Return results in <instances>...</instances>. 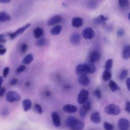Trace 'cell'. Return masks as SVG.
<instances>
[{"label":"cell","mask_w":130,"mask_h":130,"mask_svg":"<svg viewBox=\"0 0 130 130\" xmlns=\"http://www.w3.org/2000/svg\"><path fill=\"white\" fill-rule=\"evenodd\" d=\"M21 100V95L16 91L11 90L9 91L6 95V100L9 103H13L15 102H18Z\"/></svg>","instance_id":"1"},{"label":"cell","mask_w":130,"mask_h":130,"mask_svg":"<svg viewBox=\"0 0 130 130\" xmlns=\"http://www.w3.org/2000/svg\"><path fill=\"white\" fill-rule=\"evenodd\" d=\"M105 111L107 114L117 115L120 113V109L118 106L113 104H111L105 107Z\"/></svg>","instance_id":"2"},{"label":"cell","mask_w":130,"mask_h":130,"mask_svg":"<svg viewBox=\"0 0 130 130\" xmlns=\"http://www.w3.org/2000/svg\"><path fill=\"white\" fill-rule=\"evenodd\" d=\"M89 95V91L86 89H82L79 93L78 94L77 97V102L79 104L83 105L84 104L88 98Z\"/></svg>","instance_id":"3"},{"label":"cell","mask_w":130,"mask_h":130,"mask_svg":"<svg viewBox=\"0 0 130 130\" xmlns=\"http://www.w3.org/2000/svg\"><path fill=\"white\" fill-rule=\"evenodd\" d=\"M30 25H31L30 23H27L24 26L18 28L17 30L15 31L14 32L11 33L10 34V37L11 39L14 40L16 38H17L18 36L22 34L24 32V31H25V30H26L28 28H29L30 26Z\"/></svg>","instance_id":"4"},{"label":"cell","mask_w":130,"mask_h":130,"mask_svg":"<svg viewBox=\"0 0 130 130\" xmlns=\"http://www.w3.org/2000/svg\"><path fill=\"white\" fill-rule=\"evenodd\" d=\"M95 35L94 30L90 27H87L84 28L82 32V35L83 38L86 40L92 39Z\"/></svg>","instance_id":"5"},{"label":"cell","mask_w":130,"mask_h":130,"mask_svg":"<svg viewBox=\"0 0 130 130\" xmlns=\"http://www.w3.org/2000/svg\"><path fill=\"white\" fill-rule=\"evenodd\" d=\"M130 123L126 118H120L118 121V126L119 130H128L129 128Z\"/></svg>","instance_id":"6"},{"label":"cell","mask_w":130,"mask_h":130,"mask_svg":"<svg viewBox=\"0 0 130 130\" xmlns=\"http://www.w3.org/2000/svg\"><path fill=\"white\" fill-rule=\"evenodd\" d=\"M76 73L79 76L88 74L87 63L78 64L76 68Z\"/></svg>","instance_id":"7"},{"label":"cell","mask_w":130,"mask_h":130,"mask_svg":"<svg viewBox=\"0 0 130 130\" xmlns=\"http://www.w3.org/2000/svg\"><path fill=\"white\" fill-rule=\"evenodd\" d=\"M85 126L84 122L81 120L76 119L69 127L71 130H83Z\"/></svg>","instance_id":"8"},{"label":"cell","mask_w":130,"mask_h":130,"mask_svg":"<svg viewBox=\"0 0 130 130\" xmlns=\"http://www.w3.org/2000/svg\"><path fill=\"white\" fill-rule=\"evenodd\" d=\"M62 20V17L59 15H56L50 18L48 22L47 25L48 26H53L56 25L59 22H60Z\"/></svg>","instance_id":"9"},{"label":"cell","mask_w":130,"mask_h":130,"mask_svg":"<svg viewBox=\"0 0 130 130\" xmlns=\"http://www.w3.org/2000/svg\"><path fill=\"white\" fill-rule=\"evenodd\" d=\"M51 118L53 124L55 127H59L60 126V117L57 112H53L51 114Z\"/></svg>","instance_id":"10"},{"label":"cell","mask_w":130,"mask_h":130,"mask_svg":"<svg viewBox=\"0 0 130 130\" xmlns=\"http://www.w3.org/2000/svg\"><path fill=\"white\" fill-rule=\"evenodd\" d=\"M62 110L68 113H74L78 111V108L72 104H66L63 106Z\"/></svg>","instance_id":"11"},{"label":"cell","mask_w":130,"mask_h":130,"mask_svg":"<svg viewBox=\"0 0 130 130\" xmlns=\"http://www.w3.org/2000/svg\"><path fill=\"white\" fill-rule=\"evenodd\" d=\"M71 24L73 27L75 28L80 27L83 24V20L79 17H75L72 18Z\"/></svg>","instance_id":"12"},{"label":"cell","mask_w":130,"mask_h":130,"mask_svg":"<svg viewBox=\"0 0 130 130\" xmlns=\"http://www.w3.org/2000/svg\"><path fill=\"white\" fill-rule=\"evenodd\" d=\"M81 40V36L77 32H74L70 37V41L73 45H78Z\"/></svg>","instance_id":"13"},{"label":"cell","mask_w":130,"mask_h":130,"mask_svg":"<svg viewBox=\"0 0 130 130\" xmlns=\"http://www.w3.org/2000/svg\"><path fill=\"white\" fill-rule=\"evenodd\" d=\"M78 83L82 86H87L90 83V80L86 75H83L79 76L78 79Z\"/></svg>","instance_id":"14"},{"label":"cell","mask_w":130,"mask_h":130,"mask_svg":"<svg viewBox=\"0 0 130 130\" xmlns=\"http://www.w3.org/2000/svg\"><path fill=\"white\" fill-rule=\"evenodd\" d=\"M100 58L101 55L100 52L98 51H93L89 55V61L94 63L99 60Z\"/></svg>","instance_id":"15"},{"label":"cell","mask_w":130,"mask_h":130,"mask_svg":"<svg viewBox=\"0 0 130 130\" xmlns=\"http://www.w3.org/2000/svg\"><path fill=\"white\" fill-rule=\"evenodd\" d=\"M33 34L34 37L37 39H39L42 38L44 35V29L40 27H36L33 31Z\"/></svg>","instance_id":"16"},{"label":"cell","mask_w":130,"mask_h":130,"mask_svg":"<svg viewBox=\"0 0 130 130\" xmlns=\"http://www.w3.org/2000/svg\"><path fill=\"white\" fill-rule=\"evenodd\" d=\"M32 106L31 101L28 99H26L22 101V107L23 110L25 112L29 111Z\"/></svg>","instance_id":"17"},{"label":"cell","mask_w":130,"mask_h":130,"mask_svg":"<svg viewBox=\"0 0 130 130\" xmlns=\"http://www.w3.org/2000/svg\"><path fill=\"white\" fill-rule=\"evenodd\" d=\"M107 20H108L107 17L104 16L103 15H100V16L95 17L93 20V22L94 24L99 25V24H100L101 23L104 24L105 22Z\"/></svg>","instance_id":"18"},{"label":"cell","mask_w":130,"mask_h":130,"mask_svg":"<svg viewBox=\"0 0 130 130\" xmlns=\"http://www.w3.org/2000/svg\"><path fill=\"white\" fill-rule=\"evenodd\" d=\"M34 60V56L31 53H28L22 59V62L24 64H29Z\"/></svg>","instance_id":"19"},{"label":"cell","mask_w":130,"mask_h":130,"mask_svg":"<svg viewBox=\"0 0 130 130\" xmlns=\"http://www.w3.org/2000/svg\"><path fill=\"white\" fill-rule=\"evenodd\" d=\"M122 57L125 59H127L130 58V45H127L125 46L122 50Z\"/></svg>","instance_id":"20"},{"label":"cell","mask_w":130,"mask_h":130,"mask_svg":"<svg viewBox=\"0 0 130 130\" xmlns=\"http://www.w3.org/2000/svg\"><path fill=\"white\" fill-rule=\"evenodd\" d=\"M91 121L94 123H98L101 121L100 114L98 112H93L90 116Z\"/></svg>","instance_id":"21"},{"label":"cell","mask_w":130,"mask_h":130,"mask_svg":"<svg viewBox=\"0 0 130 130\" xmlns=\"http://www.w3.org/2000/svg\"><path fill=\"white\" fill-rule=\"evenodd\" d=\"M62 26L60 25H56L50 30V34L52 36H57L59 35L61 31Z\"/></svg>","instance_id":"22"},{"label":"cell","mask_w":130,"mask_h":130,"mask_svg":"<svg viewBox=\"0 0 130 130\" xmlns=\"http://www.w3.org/2000/svg\"><path fill=\"white\" fill-rule=\"evenodd\" d=\"M109 86L110 90L112 92H116V91L120 89L119 86L113 80H110L109 82Z\"/></svg>","instance_id":"23"},{"label":"cell","mask_w":130,"mask_h":130,"mask_svg":"<svg viewBox=\"0 0 130 130\" xmlns=\"http://www.w3.org/2000/svg\"><path fill=\"white\" fill-rule=\"evenodd\" d=\"M11 19L10 16L5 12H0V22H6Z\"/></svg>","instance_id":"24"},{"label":"cell","mask_w":130,"mask_h":130,"mask_svg":"<svg viewBox=\"0 0 130 130\" xmlns=\"http://www.w3.org/2000/svg\"><path fill=\"white\" fill-rule=\"evenodd\" d=\"M112 77V74L111 71L105 70L102 74V79L104 81H108L110 80Z\"/></svg>","instance_id":"25"},{"label":"cell","mask_w":130,"mask_h":130,"mask_svg":"<svg viewBox=\"0 0 130 130\" xmlns=\"http://www.w3.org/2000/svg\"><path fill=\"white\" fill-rule=\"evenodd\" d=\"M47 44V39L45 38H42V37L39 39L36 43V46L38 47H43V46H45Z\"/></svg>","instance_id":"26"},{"label":"cell","mask_w":130,"mask_h":130,"mask_svg":"<svg viewBox=\"0 0 130 130\" xmlns=\"http://www.w3.org/2000/svg\"><path fill=\"white\" fill-rule=\"evenodd\" d=\"M87 65L88 68V73L92 74L95 71V67L94 64V63L89 61L87 63Z\"/></svg>","instance_id":"27"},{"label":"cell","mask_w":130,"mask_h":130,"mask_svg":"<svg viewBox=\"0 0 130 130\" xmlns=\"http://www.w3.org/2000/svg\"><path fill=\"white\" fill-rule=\"evenodd\" d=\"M77 119V118H76L75 117H73V116H69L68 118H67L66 120V121H65V123H66V125L69 127Z\"/></svg>","instance_id":"28"},{"label":"cell","mask_w":130,"mask_h":130,"mask_svg":"<svg viewBox=\"0 0 130 130\" xmlns=\"http://www.w3.org/2000/svg\"><path fill=\"white\" fill-rule=\"evenodd\" d=\"M112 66H113V59H108L106 61L105 65V70L111 71Z\"/></svg>","instance_id":"29"},{"label":"cell","mask_w":130,"mask_h":130,"mask_svg":"<svg viewBox=\"0 0 130 130\" xmlns=\"http://www.w3.org/2000/svg\"><path fill=\"white\" fill-rule=\"evenodd\" d=\"M119 6L123 8H126L129 5V0H118Z\"/></svg>","instance_id":"30"},{"label":"cell","mask_w":130,"mask_h":130,"mask_svg":"<svg viewBox=\"0 0 130 130\" xmlns=\"http://www.w3.org/2000/svg\"><path fill=\"white\" fill-rule=\"evenodd\" d=\"M88 111L82 106L79 110V114L82 118H83L87 114Z\"/></svg>","instance_id":"31"},{"label":"cell","mask_w":130,"mask_h":130,"mask_svg":"<svg viewBox=\"0 0 130 130\" xmlns=\"http://www.w3.org/2000/svg\"><path fill=\"white\" fill-rule=\"evenodd\" d=\"M35 111L38 114H42L43 113V110L42 107L39 104H35L34 106Z\"/></svg>","instance_id":"32"},{"label":"cell","mask_w":130,"mask_h":130,"mask_svg":"<svg viewBox=\"0 0 130 130\" xmlns=\"http://www.w3.org/2000/svg\"><path fill=\"white\" fill-rule=\"evenodd\" d=\"M104 128L105 130H113L114 126L108 122H104L103 124Z\"/></svg>","instance_id":"33"},{"label":"cell","mask_w":130,"mask_h":130,"mask_svg":"<svg viewBox=\"0 0 130 130\" xmlns=\"http://www.w3.org/2000/svg\"><path fill=\"white\" fill-rule=\"evenodd\" d=\"M127 74H128V72L127 70H124L122 71L119 75V79L122 80H123L124 79H125V78L127 76Z\"/></svg>","instance_id":"34"},{"label":"cell","mask_w":130,"mask_h":130,"mask_svg":"<svg viewBox=\"0 0 130 130\" xmlns=\"http://www.w3.org/2000/svg\"><path fill=\"white\" fill-rule=\"evenodd\" d=\"M93 94L98 99H101L102 97V94H101V90L99 88H96L94 90Z\"/></svg>","instance_id":"35"},{"label":"cell","mask_w":130,"mask_h":130,"mask_svg":"<svg viewBox=\"0 0 130 130\" xmlns=\"http://www.w3.org/2000/svg\"><path fill=\"white\" fill-rule=\"evenodd\" d=\"M26 68V67L25 65H21L17 68V69L16 70V72L18 74L24 72Z\"/></svg>","instance_id":"36"},{"label":"cell","mask_w":130,"mask_h":130,"mask_svg":"<svg viewBox=\"0 0 130 130\" xmlns=\"http://www.w3.org/2000/svg\"><path fill=\"white\" fill-rule=\"evenodd\" d=\"M28 49V45L26 44H22L20 47V51L22 53H25Z\"/></svg>","instance_id":"37"},{"label":"cell","mask_w":130,"mask_h":130,"mask_svg":"<svg viewBox=\"0 0 130 130\" xmlns=\"http://www.w3.org/2000/svg\"><path fill=\"white\" fill-rule=\"evenodd\" d=\"M125 31L123 28H119L117 31V35L118 37H121L124 35Z\"/></svg>","instance_id":"38"},{"label":"cell","mask_w":130,"mask_h":130,"mask_svg":"<svg viewBox=\"0 0 130 130\" xmlns=\"http://www.w3.org/2000/svg\"><path fill=\"white\" fill-rule=\"evenodd\" d=\"M83 106L88 111L90 110L91 109V104L90 102L89 101H86L84 104H83Z\"/></svg>","instance_id":"39"},{"label":"cell","mask_w":130,"mask_h":130,"mask_svg":"<svg viewBox=\"0 0 130 130\" xmlns=\"http://www.w3.org/2000/svg\"><path fill=\"white\" fill-rule=\"evenodd\" d=\"M9 72V68L8 67H5L3 71V77L6 78L7 77V76H8V74Z\"/></svg>","instance_id":"40"},{"label":"cell","mask_w":130,"mask_h":130,"mask_svg":"<svg viewBox=\"0 0 130 130\" xmlns=\"http://www.w3.org/2000/svg\"><path fill=\"white\" fill-rule=\"evenodd\" d=\"M125 110L127 112L130 113V102L129 101H126L125 107Z\"/></svg>","instance_id":"41"},{"label":"cell","mask_w":130,"mask_h":130,"mask_svg":"<svg viewBox=\"0 0 130 130\" xmlns=\"http://www.w3.org/2000/svg\"><path fill=\"white\" fill-rule=\"evenodd\" d=\"M5 36L4 34H0V43H4L6 42Z\"/></svg>","instance_id":"42"},{"label":"cell","mask_w":130,"mask_h":130,"mask_svg":"<svg viewBox=\"0 0 130 130\" xmlns=\"http://www.w3.org/2000/svg\"><path fill=\"white\" fill-rule=\"evenodd\" d=\"M125 84H126V85L127 89L129 91H130V78H128L126 79Z\"/></svg>","instance_id":"43"},{"label":"cell","mask_w":130,"mask_h":130,"mask_svg":"<svg viewBox=\"0 0 130 130\" xmlns=\"http://www.w3.org/2000/svg\"><path fill=\"white\" fill-rule=\"evenodd\" d=\"M6 91V88L4 87H1L0 88V97L3 96Z\"/></svg>","instance_id":"44"},{"label":"cell","mask_w":130,"mask_h":130,"mask_svg":"<svg viewBox=\"0 0 130 130\" xmlns=\"http://www.w3.org/2000/svg\"><path fill=\"white\" fill-rule=\"evenodd\" d=\"M1 113L3 116H6L8 113V110L6 108H3L1 111Z\"/></svg>","instance_id":"45"},{"label":"cell","mask_w":130,"mask_h":130,"mask_svg":"<svg viewBox=\"0 0 130 130\" xmlns=\"http://www.w3.org/2000/svg\"><path fill=\"white\" fill-rule=\"evenodd\" d=\"M18 82V80L16 78H14L13 79H12L10 82V84L11 85H15Z\"/></svg>","instance_id":"46"},{"label":"cell","mask_w":130,"mask_h":130,"mask_svg":"<svg viewBox=\"0 0 130 130\" xmlns=\"http://www.w3.org/2000/svg\"><path fill=\"white\" fill-rule=\"evenodd\" d=\"M6 51H7V50L5 47L2 49H0V55H3L4 54H5L6 52Z\"/></svg>","instance_id":"47"},{"label":"cell","mask_w":130,"mask_h":130,"mask_svg":"<svg viewBox=\"0 0 130 130\" xmlns=\"http://www.w3.org/2000/svg\"><path fill=\"white\" fill-rule=\"evenodd\" d=\"M11 0H0V3L2 4H7L11 2Z\"/></svg>","instance_id":"48"},{"label":"cell","mask_w":130,"mask_h":130,"mask_svg":"<svg viewBox=\"0 0 130 130\" xmlns=\"http://www.w3.org/2000/svg\"><path fill=\"white\" fill-rule=\"evenodd\" d=\"M3 81H4V77L3 76H0V88L2 87Z\"/></svg>","instance_id":"49"},{"label":"cell","mask_w":130,"mask_h":130,"mask_svg":"<svg viewBox=\"0 0 130 130\" xmlns=\"http://www.w3.org/2000/svg\"><path fill=\"white\" fill-rule=\"evenodd\" d=\"M4 48V45H3V44H0V49H2V48Z\"/></svg>","instance_id":"50"},{"label":"cell","mask_w":130,"mask_h":130,"mask_svg":"<svg viewBox=\"0 0 130 130\" xmlns=\"http://www.w3.org/2000/svg\"><path fill=\"white\" fill-rule=\"evenodd\" d=\"M128 19L130 20V12H129V14H128Z\"/></svg>","instance_id":"51"}]
</instances>
